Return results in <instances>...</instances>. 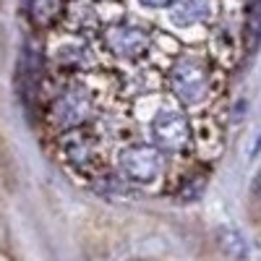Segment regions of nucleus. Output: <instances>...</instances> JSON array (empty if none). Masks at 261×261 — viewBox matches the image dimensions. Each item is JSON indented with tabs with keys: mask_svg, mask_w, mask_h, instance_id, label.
<instances>
[{
	"mask_svg": "<svg viewBox=\"0 0 261 261\" xmlns=\"http://www.w3.org/2000/svg\"><path fill=\"white\" fill-rule=\"evenodd\" d=\"M170 89L175 92V97L193 107V105H204L209 97H212V89H214V76H212V68L201 60V58H193V55H186L180 58L170 71Z\"/></svg>",
	"mask_w": 261,
	"mask_h": 261,
	"instance_id": "f257e3e1",
	"label": "nucleus"
},
{
	"mask_svg": "<svg viewBox=\"0 0 261 261\" xmlns=\"http://www.w3.org/2000/svg\"><path fill=\"white\" fill-rule=\"evenodd\" d=\"M149 141L160 151H183L191 144V125L175 107H160L149 120Z\"/></svg>",
	"mask_w": 261,
	"mask_h": 261,
	"instance_id": "f03ea898",
	"label": "nucleus"
},
{
	"mask_svg": "<svg viewBox=\"0 0 261 261\" xmlns=\"http://www.w3.org/2000/svg\"><path fill=\"white\" fill-rule=\"evenodd\" d=\"M60 146H63V154L68 160V165L76 167L79 172H99V165H102L99 149L102 146L92 128L79 125V128L65 130L60 139Z\"/></svg>",
	"mask_w": 261,
	"mask_h": 261,
	"instance_id": "7ed1b4c3",
	"label": "nucleus"
},
{
	"mask_svg": "<svg viewBox=\"0 0 261 261\" xmlns=\"http://www.w3.org/2000/svg\"><path fill=\"white\" fill-rule=\"evenodd\" d=\"M162 157L154 146H125L120 151V175L128 183L149 186L160 178Z\"/></svg>",
	"mask_w": 261,
	"mask_h": 261,
	"instance_id": "20e7f679",
	"label": "nucleus"
},
{
	"mask_svg": "<svg viewBox=\"0 0 261 261\" xmlns=\"http://www.w3.org/2000/svg\"><path fill=\"white\" fill-rule=\"evenodd\" d=\"M105 45L113 55L123 60H139L149 53L151 47V34L141 27H130V24H113L105 32Z\"/></svg>",
	"mask_w": 261,
	"mask_h": 261,
	"instance_id": "39448f33",
	"label": "nucleus"
},
{
	"mask_svg": "<svg viewBox=\"0 0 261 261\" xmlns=\"http://www.w3.org/2000/svg\"><path fill=\"white\" fill-rule=\"evenodd\" d=\"M89 97L81 89H68L63 92L53 105H50V123L58 128V130H71V128H79L84 125V120L89 118Z\"/></svg>",
	"mask_w": 261,
	"mask_h": 261,
	"instance_id": "423d86ee",
	"label": "nucleus"
},
{
	"mask_svg": "<svg viewBox=\"0 0 261 261\" xmlns=\"http://www.w3.org/2000/svg\"><path fill=\"white\" fill-rule=\"evenodd\" d=\"M212 13V3L209 0H172L170 6V24H175L178 29H188L206 21Z\"/></svg>",
	"mask_w": 261,
	"mask_h": 261,
	"instance_id": "0eeeda50",
	"label": "nucleus"
},
{
	"mask_svg": "<svg viewBox=\"0 0 261 261\" xmlns=\"http://www.w3.org/2000/svg\"><path fill=\"white\" fill-rule=\"evenodd\" d=\"M63 0H29V18L34 27H53L63 16Z\"/></svg>",
	"mask_w": 261,
	"mask_h": 261,
	"instance_id": "6e6552de",
	"label": "nucleus"
},
{
	"mask_svg": "<svg viewBox=\"0 0 261 261\" xmlns=\"http://www.w3.org/2000/svg\"><path fill=\"white\" fill-rule=\"evenodd\" d=\"M217 246L230 258H238V261L248 258V243L241 235V230H235V227H217Z\"/></svg>",
	"mask_w": 261,
	"mask_h": 261,
	"instance_id": "1a4fd4ad",
	"label": "nucleus"
},
{
	"mask_svg": "<svg viewBox=\"0 0 261 261\" xmlns=\"http://www.w3.org/2000/svg\"><path fill=\"white\" fill-rule=\"evenodd\" d=\"M65 21L73 27V29H81V27H94L97 24V11L92 6V0H73V3L65 6Z\"/></svg>",
	"mask_w": 261,
	"mask_h": 261,
	"instance_id": "9d476101",
	"label": "nucleus"
},
{
	"mask_svg": "<svg viewBox=\"0 0 261 261\" xmlns=\"http://www.w3.org/2000/svg\"><path fill=\"white\" fill-rule=\"evenodd\" d=\"M139 3L146 8H165V6H172V0H139Z\"/></svg>",
	"mask_w": 261,
	"mask_h": 261,
	"instance_id": "9b49d317",
	"label": "nucleus"
}]
</instances>
